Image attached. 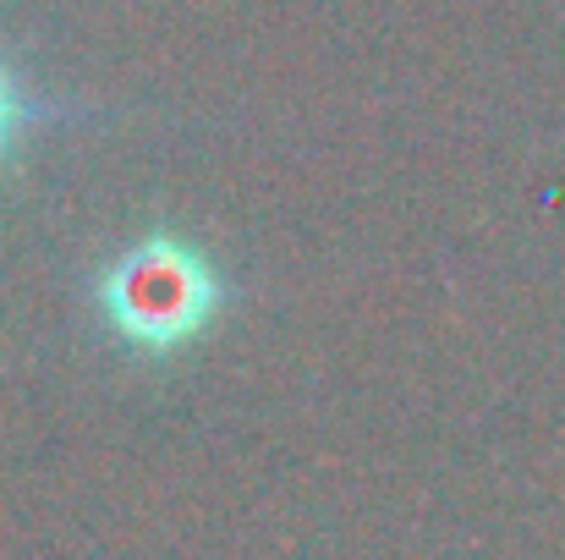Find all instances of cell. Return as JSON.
<instances>
[{"label": "cell", "mask_w": 565, "mask_h": 560, "mask_svg": "<svg viewBox=\"0 0 565 560\" xmlns=\"http://www.w3.org/2000/svg\"><path fill=\"white\" fill-rule=\"evenodd\" d=\"M94 308L121 347L143 358H166L220 319L225 275L214 270L209 253L160 231L132 242L121 258H110L94 275Z\"/></svg>", "instance_id": "obj_1"}, {"label": "cell", "mask_w": 565, "mask_h": 560, "mask_svg": "<svg viewBox=\"0 0 565 560\" xmlns=\"http://www.w3.org/2000/svg\"><path fill=\"white\" fill-rule=\"evenodd\" d=\"M94 110L88 105H72V99H55L44 94L39 83H28V72H17L6 55H0V166L44 127L55 121H88Z\"/></svg>", "instance_id": "obj_2"}]
</instances>
